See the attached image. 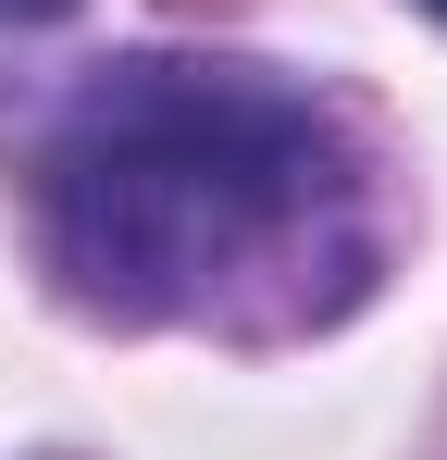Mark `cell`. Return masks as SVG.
Instances as JSON below:
<instances>
[{
	"label": "cell",
	"mask_w": 447,
	"mask_h": 460,
	"mask_svg": "<svg viewBox=\"0 0 447 460\" xmlns=\"http://www.w3.org/2000/svg\"><path fill=\"white\" fill-rule=\"evenodd\" d=\"M38 249L100 323L311 336L372 287V187L348 125L261 63L137 50L38 125Z\"/></svg>",
	"instance_id": "6da1fadb"
},
{
	"label": "cell",
	"mask_w": 447,
	"mask_h": 460,
	"mask_svg": "<svg viewBox=\"0 0 447 460\" xmlns=\"http://www.w3.org/2000/svg\"><path fill=\"white\" fill-rule=\"evenodd\" d=\"M50 13H74V0H0V25H50Z\"/></svg>",
	"instance_id": "7a4b0ae2"
},
{
	"label": "cell",
	"mask_w": 447,
	"mask_h": 460,
	"mask_svg": "<svg viewBox=\"0 0 447 460\" xmlns=\"http://www.w3.org/2000/svg\"><path fill=\"white\" fill-rule=\"evenodd\" d=\"M423 13H447V0H423Z\"/></svg>",
	"instance_id": "3957f363"
}]
</instances>
